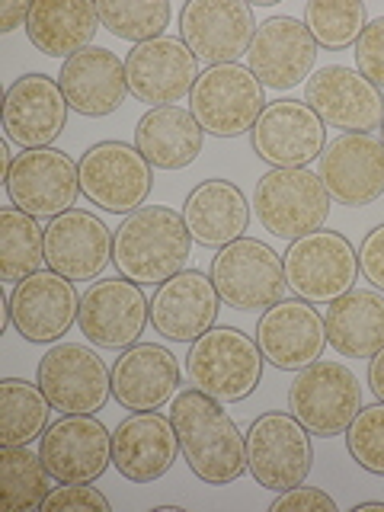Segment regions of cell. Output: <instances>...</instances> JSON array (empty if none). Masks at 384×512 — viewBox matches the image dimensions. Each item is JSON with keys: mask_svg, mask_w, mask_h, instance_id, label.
<instances>
[{"mask_svg": "<svg viewBox=\"0 0 384 512\" xmlns=\"http://www.w3.org/2000/svg\"><path fill=\"white\" fill-rule=\"evenodd\" d=\"M170 420L189 471L202 484L224 487L247 471V436H240L221 400L199 388H186L173 397Z\"/></svg>", "mask_w": 384, "mask_h": 512, "instance_id": "1", "label": "cell"}, {"mask_svg": "<svg viewBox=\"0 0 384 512\" xmlns=\"http://www.w3.org/2000/svg\"><path fill=\"white\" fill-rule=\"evenodd\" d=\"M192 234L180 212L141 205L112 231V263L135 285H164L189 263Z\"/></svg>", "mask_w": 384, "mask_h": 512, "instance_id": "2", "label": "cell"}, {"mask_svg": "<svg viewBox=\"0 0 384 512\" xmlns=\"http://www.w3.org/2000/svg\"><path fill=\"white\" fill-rule=\"evenodd\" d=\"M263 352L237 327H212L189 343L186 378L221 404H237L256 391L263 378Z\"/></svg>", "mask_w": 384, "mask_h": 512, "instance_id": "3", "label": "cell"}, {"mask_svg": "<svg viewBox=\"0 0 384 512\" xmlns=\"http://www.w3.org/2000/svg\"><path fill=\"white\" fill-rule=\"evenodd\" d=\"M253 205L256 218L263 221V228L272 237L298 240L324 228L330 215V192L320 173H311V167H272L256 183Z\"/></svg>", "mask_w": 384, "mask_h": 512, "instance_id": "4", "label": "cell"}, {"mask_svg": "<svg viewBox=\"0 0 384 512\" xmlns=\"http://www.w3.org/2000/svg\"><path fill=\"white\" fill-rule=\"evenodd\" d=\"M288 410L311 436H343L362 410V388L343 362L317 359L295 375L288 388Z\"/></svg>", "mask_w": 384, "mask_h": 512, "instance_id": "5", "label": "cell"}, {"mask_svg": "<svg viewBox=\"0 0 384 512\" xmlns=\"http://www.w3.org/2000/svg\"><path fill=\"white\" fill-rule=\"evenodd\" d=\"M263 109V84L253 77L247 64L205 68L189 93V112L202 125V132L215 138H237L253 132Z\"/></svg>", "mask_w": 384, "mask_h": 512, "instance_id": "6", "label": "cell"}, {"mask_svg": "<svg viewBox=\"0 0 384 512\" xmlns=\"http://www.w3.org/2000/svg\"><path fill=\"white\" fill-rule=\"evenodd\" d=\"M212 282L221 301L244 314L269 311L272 304H279L285 298L288 288L282 256L269 244H263V240L253 237H240L215 253Z\"/></svg>", "mask_w": 384, "mask_h": 512, "instance_id": "7", "label": "cell"}, {"mask_svg": "<svg viewBox=\"0 0 384 512\" xmlns=\"http://www.w3.org/2000/svg\"><path fill=\"white\" fill-rule=\"evenodd\" d=\"M288 288L311 304H330L359 279V256L352 244L336 231H314L292 240L282 256Z\"/></svg>", "mask_w": 384, "mask_h": 512, "instance_id": "8", "label": "cell"}, {"mask_svg": "<svg viewBox=\"0 0 384 512\" xmlns=\"http://www.w3.org/2000/svg\"><path fill=\"white\" fill-rule=\"evenodd\" d=\"M314 468L311 432L292 413H263L247 432V471L266 490H292Z\"/></svg>", "mask_w": 384, "mask_h": 512, "instance_id": "9", "label": "cell"}, {"mask_svg": "<svg viewBox=\"0 0 384 512\" xmlns=\"http://www.w3.org/2000/svg\"><path fill=\"white\" fill-rule=\"evenodd\" d=\"M80 192L112 215H132L144 205L154 183V167L125 141H103L80 157Z\"/></svg>", "mask_w": 384, "mask_h": 512, "instance_id": "10", "label": "cell"}, {"mask_svg": "<svg viewBox=\"0 0 384 512\" xmlns=\"http://www.w3.org/2000/svg\"><path fill=\"white\" fill-rule=\"evenodd\" d=\"M304 103H308L320 122L343 128L346 135H372L384 125V93L359 68H330L314 71L304 80Z\"/></svg>", "mask_w": 384, "mask_h": 512, "instance_id": "11", "label": "cell"}, {"mask_svg": "<svg viewBox=\"0 0 384 512\" xmlns=\"http://www.w3.org/2000/svg\"><path fill=\"white\" fill-rule=\"evenodd\" d=\"M180 36L199 64H237L250 52L256 16L244 0H189L180 13Z\"/></svg>", "mask_w": 384, "mask_h": 512, "instance_id": "12", "label": "cell"}, {"mask_svg": "<svg viewBox=\"0 0 384 512\" xmlns=\"http://www.w3.org/2000/svg\"><path fill=\"white\" fill-rule=\"evenodd\" d=\"M10 202L32 218H58L71 212L80 192V167L58 148H32L16 154L4 180Z\"/></svg>", "mask_w": 384, "mask_h": 512, "instance_id": "13", "label": "cell"}, {"mask_svg": "<svg viewBox=\"0 0 384 512\" xmlns=\"http://www.w3.org/2000/svg\"><path fill=\"white\" fill-rule=\"evenodd\" d=\"M39 388L61 413H96L112 394V368L90 346L58 343L39 362Z\"/></svg>", "mask_w": 384, "mask_h": 512, "instance_id": "14", "label": "cell"}, {"mask_svg": "<svg viewBox=\"0 0 384 512\" xmlns=\"http://www.w3.org/2000/svg\"><path fill=\"white\" fill-rule=\"evenodd\" d=\"M39 442V455L58 484H93L112 464V432L93 413H64Z\"/></svg>", "mask_w": 384, "mask_h": 512, "instance_id": "15", "label": "cell"}, {"mask_svg": "<svg viewBox=\"0 0 384 512\" xmlns=\"http://www.w3.org/2000/svg\"><path fill=\"white\" fill-rule=\"evenodd\" d=\"M148 320H151V301L144 298L141 285L128 279L93 282L80 295V311H77L80 333L100 349L135 346Z\"/></svg>", "mask_w": 384, "mask_h": 512, "instance_id": "16", "label": "cell"}, {"mask_svg": "<svg viewBox=\"0 0 384 512\" xmlns=\"http://www.w3.org/2000/svg\"><path fill=\"white\" fill-rule=\"evenodd\" d=\"M125 80H128V93L138 103H148L151 109L176 106L196 87L199 61L183 39L160 36L151 42H141L128 52Z\"/></svg>", "mask_w": 384, "mask_h": 512, "instance_id": "17", "label": "cell"}, {"mask_svg": "<svg viewBox=\"0 0 384 512\" xmlns=\"http://www.w3.org/2000/svg\"><path fill=\"white\" fill-rule=\"evenodd\" d=\"M250 144L256 157H263L269 167L292 170L311 167L327 148V132L317 112L304 100H279L263 109L256 119Z\"/></svg>", "mask_w": 384, "mask_h": 512, "instance_id": "18", "label": "cell"}, {"mask_svg": "<svg viewBox=\"0 0 384 512\" xmlns=\"http://www.w3.org/2000/svg\"><path fill=\"white\" fill-rule=\"evenodd\" d=\"M317 42L295 16H272L256 26L247 52V68L260 80L263 90H292L314 74Z\"/></svg>", "mask_w": 384, "mask_h": 512, "instance_id": "19", "label": "cell"}, {"mask_svg": "<svg viewBox=\"0 0 384 512\" xmlns=\"http://www.w3.org/2000/svg\"><path fill=\"white\" fill-rule=\"evenodd\" d=\"M80 311V298L74 285L52 269L16 282L7 298V317L16 333L29 343H58L71 330Z\"/></svg>", "mask_w": 384, "mask_h": 512, "instance_id": "20", "label": "cell"}, {"mask_svg": "<svg viewBox=\"0 0 384 512\" xmlns=\"http://www.w3.org/2000/svg\"><path fill=\"white\" fill-rule=\"evenodd\" d=\"M256 346L269 365L282 368V372H301L324 352L327 324L317 308H311V301L282 298L263 311L260 324H256Z\"/></svg>", "mask_w": 384, "mask_h": 512, "instance_id": "21", "label": "cell"}, {"mask_svg": "<svg viewBox=\"0 0 384 512\" xmlns=\"http://www.w3.org/2000/svg\"><path fill=\"white\" fill-rule=\"evenodd\" d=\"M112 263V231L93 212L71 208L48 221L45 228V266L68 282L100 279Z\"/></svg>", "mask_w": 384, "mask_h": 512, "instance_id": "22", "label": "cell"}, {"mask_svg": "<svg viewBox=\"0 0 384 512\" xmlns=\"http://www.w3.org/2000/svg\"><path fill=\"white\" fill-rule=\"evenodd\" d=\"M68 100L48 74H26L4 96V132L23 151L48 148L68 125Z\"/></svg>", "mask_w": 384, "mask_h": 512, "instance_id": "23", "label": "cell"}, {"mask_svg": "<svg viewBox=\"0 0 384 512\" xmlns=\"http://www.w3.org/2000/svg\"><path fill=\"white\" fill-rule=\"evenodd\" d=\"M221 295L212 276L183 269L151 298V324L170 343H196L218 320Z\"/></svg>", "mask_w": 384, "mask_h": 512, "instance_id": "24", "label": "cell"}, {"mask_svg": "<svg viewBox=\"0 0 384 512\" xmlns=\"http://www.w3.org/2000/svg\"><path fill=\"white\" fill-rule=\"evenodd\" d=\"M320 180L333 202L359 208L384 196V144L372 135H343L320 154Z\"/></svg>", "mask_w": 384, "mask_h": 512, "instance_id": "25", "label": "cell"}, {"mask_svg": "<svg viewBox=\"0 0 384 512\" xmlns=\"http://www.w3.org/2000/svg\"><path fill=\"white\" fill-rule=\"evenodd\" d=\"M176 455H180V439L173 420L157 410H138L112 432V468L132 484H151L164 477Z\"/></svg>", "mask_w": 384, "mask_h": 512, "instance_id": "26", "label": "cell"}, {"mask_svg": "<svg viewBox=\"0 0 384 512\" xmlns=\"http://www.w3.org/2000/svg\"><path fill=\"white\" fill-rule=\"evenodd\" d=\"M58 84L68 106L77 109L80 116L103 119L125 103V61L109 48L90 45L61 64Z\"/></svg>", "mask_w": 384, "mask_h": 512, "instance_id": "27", "label": "cell"}, {"mask_svg": "<svg viewBox=\"0 0 384 512\" xmlns=\"http://www.w3.org/2000/svg\"><path fill=\"white\" fill-rule=\"evenodd\" d=\"M180 388V362L157 343L122 349L112 365V397L125 410H160Z\"/></svg>", "mask_w": 384, "mask_h": 512, "instance_id": "28", "label": "cell"}, {"mask_svg": "<svg viewBox=\"0 0 384 512\" xmlns=\"http://www.w3.org/2000/svg\"><path fill=\"white\" fill-rule=\"evenodd\" d=\"M183 221L196 244L221 250L244 237L250 224V205L234 183L205 180L186 196Z\"/></svg>", "mask_w": 384, "mask_h": 512, "instance_id": "29", "label": "cell"}, {"mask_svg": "<svg viewBox=\"0 0 384 512\" xmlns=\"http://www.w3.org/2000/svg\"><path fill=\"white\" fill-rule=\"evenodd\" d=\"M205 132L189 109L157 106L141 116L135 128V148L157 170H183L202 154Z\"/></svg>", "mask_w": 384, "mask_h": 512, "instance_id": "30", "label": "cell"}, {"mask_svg": "<svg viewBox=\"0 0 384 512\" xmlns=\"http://www.w3.org/2000/svg\"><path fill=\"white\" fill-rule=\"evenodd\" d=\"M327 343L346 359H372L384 346V295L349 288L327 308Z\"/></svg>", "mask_w": 384, "mask_h": 512, "instance_id": "31", "label": "cell"}, {"mask_svg": "<svg viewBox=\"0 0 384 512\" xmlns=\"http://www.w3.org/2000/svg\"><path fill=\"white\" fill-rule=\"evenodd\" d=\"M96 29H100V13L90 0H39L29 13V42L48 58H64L90 48Z\"/></svg>", "mask_w": 384, "mask_h": 512, "instance_id": "32", "label": "cell"}, {"mask_svg": "<svg viewBox=\"0 0 384 512\" xmlns=\"http://www.w3.org/2000/svg\"><path fill=\"white\" fill-rule=\"evenodd\" d=\"M45 266V228L39 218L7 205L0 212V279L23 282Z\"/></svg>", "mask_w": 384, "mask_h": 512, "instance_id": "33", "label": "cell"}, {"mask_svg": "<svg viewBox=\"0 0 384 512\" xmlns=\"http://www.w3.org/2000/svg\"><path fill=\"white\" fill-rule=\"evenodd\" d=\"M48 404L39 384L23 378L0 381V445H32L48 429Z\"/></svg>", "mask_w": 384, "mask_h": 512, "instance_id": "34", "label": "cell"}, {"mask_svg": "<svg viewBox=\"0 0 384 512\" xmlns=\"http://www.w3.org/2000/svg\"><path fill=\"white\" fill-rule=\"evenodd\" d=\"M52 474H48L42 455L29 452V445H4L0 452V493H4L7 512L42 509L45 496L52 493Z\"/></svg>", "mask_w": 384, "mask_h": 512, "instance_id": "35", "label": "cell"}, {"mask_svg": "<svg viewBox=\"0 0 384 512\" xmlns=\"http://www.w3.org/2000/svg\"><path fill=\"white\" fill-rule=\"evenodd\" d=\"M96 13H100V23L112 36L135 45L160 39L170 26L167 0H100Z\"/></svg>", "mask_w": 384, "mask_h": 512, "instance_id": "36", "label": "cell"}, {"mask_svg": "<svg viewBox=\"0 0 384 512\" xmlns=\"http://www.w3.org/2000/svg\"><path fill=\"white\" fill-rule=\"evenodd\" d=\"M304 26L317 48H346L359 42L362 29L368 26V13L359 0H311L304 7Z\"/></svg>", "mask_w": 384, "mask_h": 512, "instance_id": "37", "label": "cell"}, {"mask_svg": "<svg viewBox=\"0 0 384 512\" xmlns=\"http://www.w3.org/2000/svg\"><path fill=\"white\" fill-rule=\"evenodd\" d=\"M346 448L362 471L384 477V404L362 407L346 429Z\"/></svg>", "mask_w": 384, "mask_h": 512, "instance_id": "38", "label": "cell"}, {"mask_svg": "<svg viewBox=\"0 0 384 512\" xmlns=\"http://www.w3.org/2000/svg\"><path fill=\"white\" fill-rule=\"evenodd\" d=\"M352 55H356L359 74L372 80V84L384 93V16H378V20H372L362 29L356 52Z\"/></svg>", "mask_w": 384, "mask_h": 512, "instance_id": "39", "label": "cell"}, {"mask_svg": "<svg viewBox=\"0 0 384 512\" xmlns=\"http://www.w3.org/2000/svg\"><path fill=\"white\" fill-rule=\"evenodd\" d=\"M45 512H58V509H87V512H109L106 496L90 487V484H61L52 490L42 503Z\"/></svg>", "mask_w": 384, "mask_h": 512, "instance_id": "40", "label": "cell"}, {"mask_svg": "<svg viewBox=\"0 0 384 512\" xmlns=\"http://www.w3.org/2000/svg\"><path fill=\"white\" fill-rule=\"evenodd\" d=\"M269 512H336V500L320 487H292L272 500Z\"/></svg>", "mask_w": 384, "mask_h": 512, "instance_id": "41", "label": "cell"}, {"mask_svg": "<svg viewBox=\"0 0 384 512\" xmlns=\"http://www.w3.org/2000/svg\"><path fill=\"white\" fill-rule=\"evenodd\" d=\"M359 269H362V276L378 288V292H384V224H378L375 231H368V237L362 240Z\"/></svg>", "mask_w": 384, "mask_h": 512, "instance_id": "42", "label": "cell"}, {"mask_svg": "<svg viewBox=\"0 0 384 512\" xmlns=\"http://www.w3.org/2000/svg\"><path fill=\"white\" fill-rule=\"evenodd\" d=\"M29 13H32V4H23V0H7V4H0V32H13L29 23Z\"/></svg>", "mask_w": 384, "mask_h": 512, "instance_id": "43", "label": "cell"}, {"mask_svg": "<svg viewBox=\"0 0 384 512\" xmlns=\"http://www.w3.org/2000/svg\"><path fill=\"white\" fill-rule=\"evenodd\" d=\"M368 384H372V394L384 404V346L372 356V365H368Z\"/></svg>", "mask_w": 384, "mask_h": 512, "instance_id": "44", "label": "cell"}, {"mask_svg": "<svg viewBox=\"0 0 384 512\" xmlns=\"http://www.w3.org/2000/svg\"><path fill=\"white\" fill-rule=\"evenodd\" d=\"M352 512H384V503H356Z\"/></svg>", "mask_w": 384, "mask_h": 512, "instance_id": "45", "label": "cell"}, {"mask_svg": "<svg viewBox=\"0 0 384 512\" xmlns=\"http://www.w3.org/2000/svg\"><path fill=\"white\" fill-rule=\"evenodd\" d=\"M381 144H384V125H381Z\"/></svg>", "mask_w": 384, "mask_h": 512, "instance_id": "46", "label": "cell"}]
</instances>
